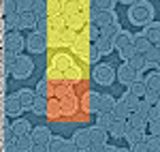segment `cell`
Segmentation results:
<instances>
[{
	"label": "cell",
	"mask_w": 160,
	"mask_h": 152,
	"mask_svg": "<svg viewBox=\"0 0 160 152\" xmlns=\"http://www.w3.org/2000/svg\"><path fill=\"white\" fill-rule=\"evenodd\" d=\"M118 79H120V84L130 86L132 81H137V71H135V69H130L128 64H122V66L118 69Z\"/></svg>",
	"instance_id": "4"
},
{
	"label": "cell",
	"mask_w": 160,
	"mask_h": 152,
	"mask_svg": "<svg viewBox=\"0 0 160 152\" xmlns=\"http://www.w3.org/2000/svg\"><path fill=\"white\" fill-rule=\"evenodd\" d=\"M148 127H149V135H154V137H160V120H149Z\"/></svg>",
	"instance_id": "35"
},
{
	"label": "cell",
	"mask_w": 160,
	"mask_h": 152,
	"mask_svg": "<svg viewBox=\"0 0 160 152\" xmlns=\"http://www.w3.org/2000/svg\"><path fill=\"white\" fill-rule=\"evenodd\" d=\"M113 99L109 94H100V97H92V107L98 109V112H111L113 109Z\"/></svg>",
	"instance_id": "3"
},
{
	"label": "cell",
	"mask_w": 160,
	"mask_h": 152,
	"mask_svg": "<svg viewBox=\"0 0 160 152\" xmlns=\"http://www.w3.org/2000/svg\"><path fill=\"white\" fill-rule=\"evenodd\" d=\"M30 152H45V150H43V146H32Z\"/></svg>",
	"instance_id": "44"
},
{
	"label": "cell",
	"mask_w": 160,
	"mask_h": 152,
	"mask_svg": "<svg viewBox=\"0 0 160 152\" xmlns=\"http://www.w3.org/2000/svg\"><path fill=\"white\" fill-rule=\"evenodd\" d=\"M154 47H156V50H158V51H160V41H158V43H156V45H154Z\"/></svg>",
	"instance_id": "45"
},
{
	"label": "cell",
	"mask_w": 160,
	"mask_h": 152,
	"mask_svg": "<svg viewBox=\"0 0 160 152\" xmlns=\"http://www.w3.org/2000/svg\"><path fill=\"white\" fill-rule=\"evenodd\" d=\"M149 107H152V105H149L148 101L139 99V105H137V114H139V116H143V118L148 120V112H149Z\"/></svg>",
	"instance_id": "33"
},
{
	"label": "cell",
	"mask_w": 160,
	"mask_h": 152,
	"mask_svg": "<svg viewBox=\"0 0 160 152\" xmlns=\"http://www.w3.org/2000/svg\"><path fill=\"white\" fill-rule=\"evenodd\" d=\"M64 152H79V148H77L75 144H66V146H64Z\"/></svg>",
	"instance_id": "41"
},
{
	"label": "cell",
	"mask_w": 160,
	"mask_h": 152,
	"mask_svg": "<svg viewBox=\"0 0 160 152\" xmlns=\"http://www.w3.org/2000/svg\"><path fill=\"white\" fill-rule=\"evenodd\" d=\"M30 131V122L24 120V118H19L17 122H13V135H17V137H22Z\"/></svg>",
	"instance_id": "20"
},
{
	"label": "cell",
	"mask_w": 160,
	"mask_h": 152,
	"mask_svg": "<svg viewBox=\"0 0 160 152\" xmlns=\"http://www.w3.org/2000/svg\"><path fill=\"white\" fill-rule=\"evenodd\" d=\"M149 120H160V109L156 107V105H152L149 107V112H148V122Z\"/></svg>",
	"instance_id": "37"
},
{
	"label": "cell",
	"mask_w": 160,
	"mask_h": 152,
	"mask_svg": "<svg viewBox=\"0 0 160 152\" xmlns=\"http://www.w3.org/2000/svg\"><path fill=\"white\" fill-rule=\"evenodd\" d=\"M47 144H49V152H64V146H66V141L58 137H51Z\"/></svg>",
	"instance_id": "30"
},
{
	"label": "cell",
	"mask_w": 160,
	"mask_h": 152,
	"mask_svg": "<svg viewBox=\"0 0 160 152\" xmlns=\"http://www.w3.org/2000/svg\"><path fill=\"white\" fill-rule=\"evenodd\" d=\"M17 144H19V148H22V150H30V144H32V139H30V137H26V135H22V137L17 139Z\"/></svg>",
	"instance_id": "38"
},
{
	"label": "cell",
	"mask_w": 160,
	"mask_h": 152,
	"mask_svg": "<svg viewBox=\"0 0 160 152\" xmlns=\"http://www.w3.org/2000/svg\"><path fill=\"white\" fill-rule=\"evenodd\" d=\"M32 112H37V114H47V99L37 97L34 103H32Z\"/></svg>",
	"instance_id": "27"
},
{
	"label": "cell",
	"mask_w": 160,
	"mask_h": 152,
	"mask_svg": "<svg viewBox=\"0 0 160 152\" xmlns=\"http://www.w3.org/2000/svg\"><path fill=\"white\" fill-rule=\"evenodd\" d=\"M132 45L137 47V54H145L148 50H152V47H154V45H152L148 39L143 37V34H137V37L132 39Z\"/></svg>",
	"instance_id": "17"
},
{
	"label": "cell",
	"mask_w": 160,
	"mask_h": 152,
	"mask_svg": "<svg viewBox=\"0 0 160 152\" xmlns=\"http://www.w3.org/2000/svg\"><path fill=\"white\" fill-rule=\"evenodd\" d=\"M128 66H130V69H135V71H145V69H149L148 64H145V60H143V56H141V54H135V56L128 60Z\"/></svg>",
	"instance_id": "21"
},
{
	"label": "cell",
	"mask_w": 160,
	"mask_h": 152,
	"mask_svg": "<svg viewBox=\"0 0 160 152\" xmlns=\"http://www.w3.org/2000/svg\"><path fill=\"white\" fill-rule=\"evenodd\" d=\"M102 32H100V39H107V41H111L113 43V39L118 37V32H122L120 28H118V24H109V26H105V28H100Z\"/></svg>",
	"instance_id": "18"
},
{
	"label": "cell",
	"mask_w": 160,
	"mask_h": 152,
	"mask_svg": "<svg viewBox=\"0 0 160 152\" xmlns=\"http://www.w3.org/2000/svg\"><path fill=\"white\" fill-rule=\"evenodd\" d=\"M126 122H128L130 127L139 128L141 133H145V127H148V120H145L143 116H139L137 112H130V114H128V118H126Z\"/></svg>",
	"instance_id": "13"
},
{
	"label": "cell",
	"mask_w": 160,
	"mask_h": 152,
	"mask_svg": "<svg viewBox=\"0 0 160 152\" xmlns=\"http://www.w3.org/2000/svg\"><path fill=\"white\" fill-rule=\"evenodd\" d=\"M111 122H113V116H111V112H98L96 127H100V128H105V131H107V127H109Z\"/></svg>",
	"instance_id": "24"
},
{
	"label": "cell",
	"mask_w": 160,
	"mask_h": 152,
	"mask_svg": "<svg viewBox=\"0 0 160 152\" xmlns=\"http://www.w3.org/2000/svg\"><path fill=\"white\" fill-rule=\"evenodd\" d=\"M120 152H128V150H124V148H120Z\"/></svg>",
	"instance_id": "48"
},
{
	"label": "cell",
	"mask_w": 160,
	"mask_h": 152,
	"mask_svg": "<svg viewBox=\"0 0 160 152\" xmlns=\"http://www.w3.org/2000/svg\"><path fill=\"white\" fill-rule=\"evenodd\" d=\"M94 47H96V51H98V54L107 56V54H109V51L113 50V43H111V41H107V39H98Z\"/></svg>",
	"instance_id": "26"
},
{
	"label": "cell",
	"mask_w": 160,
	"mask_h": 152,
	"mask_svg": "<svg viewBox=\"0 0 160 152\" xmlns=\"http://www.w3.org/2000/svg\"><path fill=\"white\" fill-rule=\"evenodd\" d=\"M32 73V60L26 58V56H19L15 60V69H13V75L15 77H28Z\"/></svg>",
	"instance_id": "1"
},
{
	"label": "cell",
	"mask_w": 160,
	"mask_h": 152,
	"mask_svg": "<svg viewBox=\"0 0 160 152\" xmlns=\"http://www.w3.org/2000/svg\"><path fill=\"white\" fill-rule=\"evenodd\" d=\"M88 133H90V144H94V146H105V141L109 137V133H107L105 128H100V127L88 128Z\"/></svg>",
	"instance_id": "6"
},
{
	"label": "cell",
	"mask_w": 160,
	"mask_h": 152,
	"mask_svg": "<svg viewBox=\"0 0 160 152\" xmlns=\"http://www.w3.org/2000/svg\"><path fill=\"white\" fill-rule=\"evenodd\" d=\"M143 84H145L149 90H156V92L160 94V75L158 73H149V75L143 79Z\"/></svg>",
	"instance_id": "22"
},
{
	"label": "cell",
	"mask_w": 160,
	"mask_h": 152,
	"mask_svg": "<svg viewBox=\"0 0 160 152\" xmlns=\"http://www.w3.org/2000/svg\"><path fill=\"white\" fill-rule=\"evenodd\" d=\"M90 22H92L94 26H98V28H105V26L113 24V13H111V11H98V13H92Z\"/></svg>",
	"instance_id": "5"
},
{
	"label": "cell",
	"mask_w": 160,
	"mask_h": 152,
	"mask_svg": "<svg viewBox=\"0 0 160 152\" xmlns=\"http://www.w3.org/2000/svg\"><path fill=\"white\" fill-rule=\"evenodd\" d=\"M124 2H130V0H124Z\"/></svg>",
	"instance_id": "49"
},
{
	"label": "cell",
	"mask_w": 160,
	"mask_h": 152,
	"mask_svg": "<svg viewBox=\"0 0 160 152\" xmlns=\"http://www.w3.org/2000/svg\"><path fill=\"white\" fill-rule=\"evenodd\" d=\"M73 144L79 148L81 152H86L92 144H90V133H88V128H83V131H77L75 133V137H73Z\"/></svg>",
	"instance_id": "7"
},
{
	"label": "cell",
	"mask_w": 160,
	"mask_h": 152,
	"mask_svg": "<svg viewBox=\"0 0 160 152\" xmlns=\"http://www.w3.org/2000/svg\"><path fill=\"white\" fill-rule=\"evenodd\" d=\"M122 99H124V103H126V107H128V112H137V105H139V99H137V97H132V94L128 92V94H124Z\"/></svg>",
	"instance_id": "32"
},
{
	"label": "cell",
	"mask_w": 160,
	"mask_h": 152,
	"mask_svg": "<svg viewBox=\"0 0 160 152\" xmlns=\"http://www.w3.org/2000/svg\"><path fill=\"white\" fill-rule=\"evenodd\" d=\"M132 152H148V148H145V144H143V141H139V144L132 146Z\"/></svg>",
	"instance_id": "40"
},
{
	"label": "cell",
	"mask_w": 160,
	"mask_h": 152,
	"mask_svg": "<svg viewBox=\"0 0 160 152\" xmlns=\"http://www.w3.org/2000/svg\"><path fill=\"white\" fill-rule=\"evenodd\" d=\"M158 97H160V94L156 92V90H149V88H148V90H145V94H143V101H148L149 105H156Z\"/></svg>",
	"instance_id": "34"
},
{
	"label": "cell",
	"mask_w": 160,
	"mask_h": 152,
	"mask_svg": "<svg viewBox=\"0 0 160 152\" xmlns=\"http://www.w3.org/2000/svg\"><path fill=\"white\" fill-rule=\"evenodd\" d=\"M143 37L148 39L152 45H156L160 41V24H148L145 30H143Z\"/></svg>",
	"instance_id": "12"
},
{
	"label": "cell",
	"mask_w": 160,
	"mask_h": 152,
	"mask_svg": "<svg viewBox=\"0 0 160 152\" xmlns=\"http://www.w3.org/2000/svg\"><path fill=\"white\" fill-rule=\"evenodd\" d=\"M96 75H98V79H102L105 84H109V81H111V69L107 66V64H98Z\"/></svg>",
	"instance_id": "31"
},
{
	"label": "cell",
	"mask_w": 160,
	"mask_h": 152,
	"mask_svg": "<svg viewBox=\"0 0 160 152\" xmlns=\"http://www.w3.org/2000/svg\"><path fill=\"white\" fill-rule=\"evenodd\" d=\"M4 109H7V114H9V116H15V118L24 112L22 105H19V101H17V97H9V99L4 101Z\"/></svg>",
	"instance_id": "15"
},
{
	"label": "cell",
	"mask_w": 160,
	"mask_h": 152,
	"mask_svg": "<svg viewBox=\"0 0 160 152\" xmlns=\"http://www.w3.org/2000/svg\"><path fill=\"white\" fill-rule=\"evenodd\" d=\"M128 43H132V34H128V32H118V37L113 39V50H122L124 45H128Z\"/></svg>",
	"instance_id": "19"
},
{
	"label": "cell",
	"mask_w": 160,
	"mask_h": 152,
	"mask_svg": "<svg viewBox=\"0 0 160 152\" xmlns=\"http://www.w3.org/2000/svg\"><path fill=\"white\" fill-rule=\"evenodd\" d=\"M128 107H126V103H124V99H120V101L113 103V109H111V116H113V120H126L128 118Z\"/></svg>",
	"instance_id": "11"
},
{
	"label": "cell",
	"mask_w": 160,
	"mask_h": 152,
	"mask_svg": "<svg viewBox=\"0 0 160 152\" xmlns=\"http://www.w3.org/2000/svg\"><path fill=\"white\" fill-rule=\"evenodd\" d=\"M143 144L148 152H160V137H154V135H145L143 137Z\"/></svg>",
	"instance_id": "23"
},
{
	"label": "cell",
	"mask_w": 160,
	"mask_h": 152,
	"mask_svg": "<svg viewBox=\"0 0 160 152\" xmlns=\"http://www.w3.org/2000/svg\"><path fill=\"white\" fill-rule=\"evenodd\" d=\"M7 43H9V50H15V51L24 47V41H22V37H19L17 32H13L11 37H9V41H7Z\"/></svg>",
	"instance_id": "29"
},
{
	"label": "cell",
	"mask_w": 160,
	"mask_h": 152,
	"mask_svg": "<svg viewBox=\"0 0 160 152\" xmlns=\"http://www.w3.org/2000/svg\"><path fill=\"white\" fill-rule=\"evenodd\" d=\"M124 137H126V141H128L130 146H135V144H139V141H143V137H145V133H141L139 128L130 127V124L126 122V133H124Z\"/></svg>",
	"instance_id": "10"
},
{
	"label": "cell",
	"mask_w": 160,
	"mask_h": 152,
	"mask_svg": "<svg viewBox=\"0 0 160 152\" xmlns=\"http://www.w3.org/2000/svg\"><path fill=\"white\" fill-rule=\"evenodd\" d=\"M135 54H137V47H135V45H132V43H128V45H124L122 50H120V58L128 62V60H130V58H132Z\"/></svg>",
	"instance_id": "28"
},
{
	"label": "cell",
	"mask_w": 160,
	"mask_h": 152,
	"mask_svg": "<svg viewBox=\"0 0 160 152\" xmlns=\"http://www.w3.org/2000/svg\"><path fill=\"white\" fill-rule=\"evenodd\" d=\"M43 9H45V2H41V0H38V2H34V11H37V13H41ZM34 11H32V13H34Z\"/></svg>",
	"instance_id": "42"
},
{
	"label": "cell",
	"mask_w": 160,
	"mask_h": 152,
	"mask_svg": "<svg viewBox=\"0 0 160 152\" xmlns=\"http://www.w3.org/2000/svg\"><path fill=\"white\" fill-rule=\"evenodd\" d=\"M156 107H158V109H160V97H158V101H156Z\"/></svg>",
	"instance_id": "46"
},
{
	"label": "cell",
	"mask_w": 160,
	"mask_h": 152,
	"mask_svg": "<svg viewBox=\"0 0 160 152\" xmlns=\"http://www.w3.org/2000/svg\"><path fill=\"white\" fill-rule=\"evenodd\" d=\"M17 26H19V28H34V26H37V15L32 11H24L17 17Z\"/></svg>",
	"instance_id": "14"
},
{
	"label": "cell",
	"mask_w": 160,
	"mask_h": 152,
	"mask_svg": "<svg viewBox=\"0 0 160 152\" xmlns=\"http://www.w3.org/2000/svg\"><path fill=\"white\" fill-rule=\"evenodd\" d=\"M47 81H41V84H38V94H41V97H43V99H47Z\"/></svg>",
	"instance_id": "39"
},
{
	"label": "cell",
	"mask_w": 160,
	"mask_h": 152,
	"mask_svg": "<svg viewBox=\"0 0 160 152\" xmlns=\"http://www.w3.org/2000/svg\"><path fill=\"white\" fill-rule=\"evenodd\" d=\"M15 97H17V101H19V105H22V109H32V103H34V99H37V94L30 92V90H19Z\"/></svg>",
	"instance_id": "9"
},
{
	"label": "cell",
	"mask_w": 160,
	"mask_h": 152,
	"mask_svg": "<svg viewBox=\"0 0 160 152\" xmlns=\"http://www.w3.org/2000/svg\"><path fill=\"white\" fill-rule=\"evenodd\" d=\"M30 139L34 146H47V141L51 139V133L47 127H37L32 131V135H30Z\"/></svg>",
	"instance_id": "2"
},
{
	"label": "cell",
	"mask_w": 160,
	"mask_h": 152,
	"mask_svg": "<svg viewBox=\"0 0 160 152\" xmlns=\"http://www.w3.org/2000/svg\"><path fill=\"white\" fill-rule=\"evenodd\" d=\"M145 90H148V86H145L143 81H132V84H130V94L137 97V99H143Z\"/></svg>",
	"instance_id": "25"
},
{
	"label": "cell",
	"mask_w": 160,
	"mask_h": 152,
	"mask_svg": "<svg viewBox=\"0 0 160 152\" xmlns=\"http://www.w3.org/2000/svg\"><path fill=\"white\" fill-rule=\"evenodd\" d=\"M156 64H158V69H160V56H158V60H156Z\"/></svg>",
	"instance_id": "47"
},
{
	"label": "cell",
	"mask_w": 160,
	"mask_h": 152,
	"mask_svg": "<svg viewBox=\"0 0 160 152\" xmlns=\"http://www.w3.org/2000/svg\"><path fill=\"white\" fill-rule=\"evenodd\" d=\"M113 2H115V0H94V4L98 7L100 11H111V7H113Z\"/></svg>",
	"instance_id": "36"
},
{
	"label": "cell",
	"mask_w": 160,
	"mask_h": 152,
	"mask_svg": "<svg viewBox=\"0 0 160 152\" xmlns=\"http://www.w3.org/2000/svg\"><path fill=\"white\" fill-rule=\"evenodd\" d=\"M102 148H105V146H94V144H92L86 152H102Z\"/></svg>",
	"instance_id": "43"
},
{
	"label": "cell",
	"mask_w": 160,
	"mask_h": 152,
	"mask_svg": "<svg viewBox=\"0 0 160 152\" xmlns=\"http://www.w3.org/2000/svg\"><path fill=\"white\" fill-rule=\"evenodd\" d=\"M28 45H30V50L37 51V54L45 51V47H47L45 34H43V32H37V34H32V37H30V41H28Z\"/></svg>",
	"instance_id": "8"
},
{
	"label": "cell",
	"mask_w": 160,
	"mask_h": 152,
	"mask_svg": "<svg viewBox=\"0 0 160 152\" xmlns=\"http://www.w3.org/2000/svg\"><path fill=\"white\" fill-rule=\"evenodd\" d=\"M107 133L113 135V137H124V133H126V120H113L107 127Z\"/></svg>",
	"instance_id": "16"
}]
</instances>
